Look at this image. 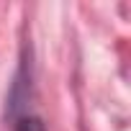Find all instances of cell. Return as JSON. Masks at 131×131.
I'll list each match as a JSON object with an SVG mask.
<instances>
[{"instance_id":"obj_1","label":"cell","mask_w":131,"mask_h":131,"mask_svg":"<svg viewBox=\"0 0 131 131\" xmlns=\"http://www.w3.org/2000/svg\"><path fill=\"white\" fill-rule=\"evenodd\" d=\"M16 131H44V126L39 118H21L16 123Z\"/></svg>"}]
</instances>
